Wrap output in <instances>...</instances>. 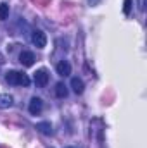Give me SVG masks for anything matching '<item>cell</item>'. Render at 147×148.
I'll return each mask as SVG.
<instances>
[{
    "mask_svg": "<svg viewBox=\"0 0 147 148\" xmlns=\"http://www.w3.org/2000/svg\"><path fill=\"white\" fill-rule=\"evenodd\" d=\"M5 79H7V83L9 84H14V86H30V77L26 76L24 73H17V71H9L7 76H5Z\"/></svg>",
    "mask_w": 147,
    "mask_h": 148,
    "instance_id": "cell-1",
    "label": "cell"
},
{
    "mask_svg": "<svg viewBox=\"0 0 147 148\" xmlns=\"http://www.w3.org/2000/svg\"><path fill=\"white\" fill-rule=\"evenodd\" d=\"M31 41L37 45V48H45V47H47V35H45L42 29H37V31H33V35H31Z\"/></svg>",
    "mask_w": 147,
    "mask_h": 148,
    "instance_id": "cell-2",
    "label": "cell"
},
{
    "mask_svg": "<svg viewBox=\"0 0 147 148\" xmlns=\"http://www.w3.org/2000/svg\"><path fill=\"white\" fill-rule=\"evenodd\" d=\"M33 81H35V84L40 86V88L47 86V83H49V73L45 69H38L37 73L33 74Z\"/></svg>",
    "mask_w": 147,
    "mask_h": 148,
    "instance_id": "cell-3",
    "label": "cell"
},
{
    "mask_svg": "<svg viewBox=\"0 0 147 148\" xmlns=\"http://www.w3.org/2000/svg\"><path fill=\"white\" fill-rule=\"evenodd\" d=\"M43 109V102H42V98H38V97H33L31 100H30V105H28V110L30 114H33V115H37L40 114Z\"/></svg>",
    "mask_w": 147,
    "mask_h": 148,
    "instance_id": "cell-4",
    "label": "cell"
},
{
    "mask_svg": "<svg viewBox=\"0 0 147 148\" xmlns=\"http://www.w3.org/2000/svg\"><path fill=\"white\" fill-rule=\"evenodd\" d=\"M19 62H21L23 66H26V67L33 66V62H35V53H33V52H30V50L21 52V55H19Z\"/></svg>",
    "mask_w": 147,
    "mask_h": 148,
    "instance_id": "cell-5",
    "label": "cell"
},
{
    "mask_svg": "<svg viewBox=\"0 0 147 148\" xmlns=\"http://www.w3.org/2000/svg\"><path fill=\"white\" fill-rule=\"evenodd\" d=\"M55 71H57L59 76L66 77V76H69V74H71V64H69L68 60H61V62L55 66Z\"/></svg>",
    "mask_w": 147,
    "mask_h": 148,
    "instance_id": "cell-6",
    "label": "cell"
},
{
    "mask_svg": "<svg viewBox=\"0 0 147 148\" xmlns=\"http://www.w3.org/2000/svg\"><path fill=\"white\" fill-rule=\"evenodd\" d=\"M37 129L42 133V134H45V136H50V134L54 133V129H52V124H50V122H47V121H43V122H38V124H37Z\"/></svg>",
    "mask_w": 147,
    "mask_h": 148,
    "instance_id": "cell-7",
    "label": "cell"
},
{
    "mask_svg": "<svg viewBox=\"0 0 147 148\" xmlns=\"http://www.w3.org/2000/svg\"><path fill=\"white\" fill-rule=\"evenodd\" d=\"M71 88H73V91L76 95H81L83 90H85V83H83L80 77H73V79H71Z\"/></svg>",
    "mask_w": 147,
    "mask_h": 148,
    "instance_id": "cell-8",
    "label": "cell"
},
{
    "mask_svg": "<svg viewBox=\"0 0 147 148\" xmlns=\"http://www.w3.org/2000/svg\"><path fill=\"white\" fill-rule=\"evenodd\" d=\"M12 103H14V98L9 93L0 95V109H9V107H12Z\"/></svg>",
    "mask_w": 147,
    "mask_h": 148,
    "instance_id": "cell-9",
    "label": "cell"
},
{
    "mask_svg": "<svg viewBox=\"0 0 147 148\" xmlns=\"http://www.w3.org/2000/svg\"><path fill=\"white\" fill-rule=\"evenodd\" d=\"M55 95H57L59 98H66V97H68V88H66L64 83H57V84H55Z\"/></svg>",
    "mask_w": 147,
    "mask_h": 148,
    "instance_id": "cell-10",
    "label": "cell"
},
{
    "mask_svg": "<svg viewBox=\"0 0 147 148\" xmlns=\"http://www.w3.org/2000/svg\"><path fill=\"white\" fill-rule=\"evenodd\" d=\"M9 17V3H0V21H5Z\"/></svg>",
    "mask_w": 147,
    "mask_h": 148,
    "instance_id": "cell-11",
    "label": "cell"
},
{
    "mask_svg": "<svg viewBox=\"0 0 147 148\" xmlns=\"http://www.w3.org/2000/svg\"><path fill=\"white\" fill-rule=\"evenodd\" d=\"M132 12V0H125V5H123V14L128 16Z\"/></svg>",
    "mask_w": 147,
    "mask_h": 148,
    "instance_id": "cell-12",
    "label": "cell"
},
{
    "mask_svg": "<svg viewBox=\"0 0 147 148\" xmlns=\"http://www.w3.org/2000/svg\"><path fill=\"white\" fill-rule=\"evenodd\" d=\"M102 0H88V5H92V7H95V5H99Z\"/></svg>",
    "mask_w": 147,
    "mask_h": 148,
    "instance_id": "cell-13",
    "label": "cell"
},
{
    "mask_svg": "<svg viewBox=\"0 0 147 148\" xmlns=\"http://www.w3.org/2000/svg\"><path fill=\"white\" fill-rule=\"evenodd\" d=\"M66 148H78V147H66Z\"/></svg>",
    "mask_w": 147,
    "mask_h": 148,
    "instance_id": "cell-14",
    "label": "cell"
}]
</instances>
